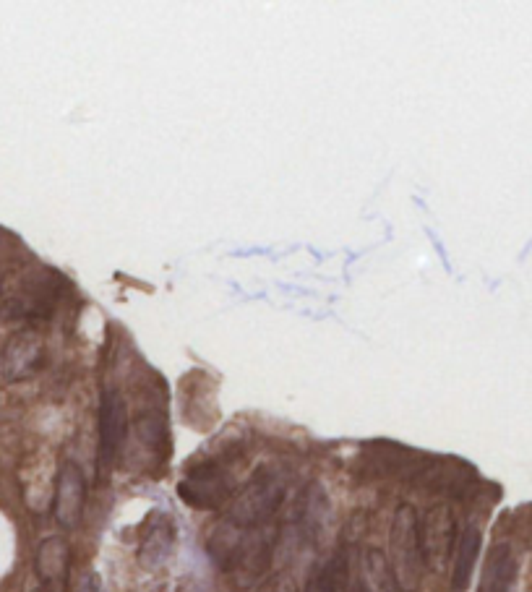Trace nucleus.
<instances>
[{"mask_svg": "<svg viewBox=\"0 0 532 592\" xmlns=\"http://www.w3.org/2000/svg\"><path fill=\"white\" fill-rule=\"evenodd\" d=\"M128 415L126 402L115 389H105L100 400V413H97V439H100V449H97V465L102 473H107L118 459L120 446L126 439Z\"/></svg>", "mask_w": 532, "mask_h": 592, "instance_id": "nucleus-5", "label": "nucleus"}, {"mask_svg": "<svg viewBox=\"0 0 532 592\" xmlns=\"http://www.w3.org/2000/svg\"><path fill=\"white\" fill-rule=\"evenodd\" d=\"M514 577H517V561H514L512 548L506 546V543H499V546H493L491 553H488L478 592H509Z\"/></svg>", "mask_w": 532, "mask_h": 592, "instance_id": "nucleus-11", "label": "nucleus"}, {"mask_svg": "<svg viewBox=\"0 0 532 592\" xmlns=\"http://www.w3.org/2000/svg\"><path fill=\"white\" fill-rule=\"evenodd\" d=\"M389 566L402 592H413L423 572L420 553V519L410 504H399L389 530Z\"/></svg>", "mask_w": 532, "mask_h": 592, "instance_id": "nucleus-1", "label": "nucleus"}, {"mask_svg": "<svg viewBox=\"0 0 532 592\" xmlns=\"http://www.w3.org/2000/svg\"><path fill=\"white\" fill-rule=\"evenodd\" d=\"M175 548V522L167 512H154L144 525L139 543V564L149 572L165 564Z\"/></svg>", "mask_w": 532, "mask_h": 592, "instance_id": "nucleus-9", "label": "nucleus"}, {"mask_svg": "<svg viewBox=\"0 0 532 592\" xmlns=\"http://www.w3.org/2000/svg\"><path fill=\"white\" fill-rule=\"evenodd\" d=\"M180 499L193 509H220L238 493V478L230 462H204V465L188 470V475L178 486Z\"/></svg>", "mask_w": 532, "mask_h": 592, "instance_id": "nucleus-3", "label": "nucleus"}, {"mask_svg": "<svg viewBox=\"0 0 532 592\" xmlns=\"http://www.w3.org/2000/svg\"><path fill=\"white\" fill-rule=\"evenodd\" d=\"M34 592H45V590H34Z\"/></svg>", "mask_w": 532, "mask_h": 592, "instance_id": "nucleus-17", "label": "nucleus"}, {"mask_svg": "<svg viewBox=\"0 0 532 592\" xmlns=\"http://www.w3.org/2000/svg\"><path fill=\"white\" fill-rule=\"evenodd\" d=\"M347 577V559L345 553H334L332 559L321 564L319 569H313L308 577L306 592H342L345 590Z\"/></svg>", "mask_w": 532, "mask_h": 592, "instance_id": "nucleus-13", "label": "nucleus"}, {"mask_svg": "<svg viewBox=\"0 0 532 592\" xmlns=\"http://www.w3.org/2000/svg\"><path fill=\"white\" fill-rule=\"evenodd\" d=\"M81 592H102V582L97 574H87L84 585H81Z\"/></svg>", "mask_w": 532, "mask_h": 592, "instance_id": "nucleus-15", "label": "nucleus"}, {"mask_svg": "<svg viewBox=\"0 0 532 592\" xmlns=\"http://www.w3.org/2000/svg\"><path fill=\"white\" fill-rule=\"evenodd\" d=\"M34 572L45 592H66L71 577V548L60 535L45 538L34 553Z\"/></svg>", "mask_w": 532, "mask_h": 592, "instance_id": "nucleus-8", "label": "nucleus"}, {"mask_svg": "<svg viewBox=\"0 0 532 592\" xmlns=\"http://www.w3.org/2000/svg\"><path fill=\"white\" fill-rule=\"evenodd\" d=\"M454 514L449 506H431L420 519V553L423 566L431 572H444L454 548Z\"/></svg>", "mask_w": 532, "mask_h": 592, "instance_id": "nucleus-4", "label": "nucleus"}, {"mask_svg": "<svg viewBox=\"0 0 532 592\" xmlns=\"http://www.w3.org/2000/svg\"><path fill=\"white\" fill-rule=\"evenodd\" d=\"M58 285L47 280H34L21 287L3 308V319H42L53 311Z\"/></svg>", "mask_w": 532, "mask_h": 592, "instance_id": "nucleus-10", "label": "nucleus"}, {"mask_svg": "<svg viewBox=\"0 0 532 592\" xmlns=\"http://www.w3.org/2000/svg\"><path fill=\"white\" fill-rule=\"evenodd\" d=\"M366 577L368 592H402L392 574V566L381 551L366 553Z\"/></svg>", "mask_w": 532, "mask_h": 592, "instance_id": "nucleus-14", "label": "nucleus"}, {"mask_svg": "<svg viewBox=\"0 0 532 592\" xmlns=\"http://www.w3.org/2000/svg\"><path fill=\"white\" fill-rule=\"evenodd\" d=\"M480 553V530L475 525H467L457 540L454 551V569H452V590L465 592L470 579H473L475 561Z\"/></svg>", "mask_w": 532, "mask_h": 592, "instance_id": "nucleus-12", "label": "nucleus"}, {"mask_svg": "<svg viewBox=\"0 0 532 592\" xmlns=\"http://www.w3.org/2000/svg\"><path fill=\"white\" fill-rule=\"evenodd\" d=\"M282 499H285V486H282L280 478H274L269 473L253 475L246 486L235 493L225 522L240 533L264 525L266 519L280 509Z\"/></svg>", "mask_w": 532, "mask_h": 592, "instance_id": "nucleus-2", "label": "nucleus"}, {"mask_svg": "<svg viewBox=\"0 0 532 592\" xmlns=\"http://www.w3.org/2000/svg\"><path fill=\"white\" fill-rule=\"evenodd\" d=\"M45 363V340L37 329H19L6 340L0 355V371L6 381H24Z\"/></svg>", "mask_w": 532, "mask_h": 592, "instance_id": "nucleus-6", "label": "nucleus"}, {"mask_svg": "<svg viewBox=\"0 0 532 592\" xmlns=\"http://www.w3.org/2000/svg\"><path fill=\"white\" fill-rule=\"evenodd\" d=\"M355 592H368V587H366V585H363V582H360V585H358V587H355Z\"/></svg>", "mask_w": 532, "mask_h": 592, "instance_id": "nucleus-16", "label": "nucleus"}, {"mask_svg": "<svg viewBox=\"0 0 532 592\" xmlns=\"http://www.w3.org/2000/svg\"><path fill=\"white\" fill-rule=\"evenodd\" d=\"M87 504V480L81 467L74 462H63L55 473V491H53V514L55 522L66 530L79 527L81 514Z\"/></svg>", "mask_w": 532, "mask_h": 592, "instance_id": "nucleus-7", "label": "nucleus"}]
</instances>
